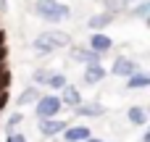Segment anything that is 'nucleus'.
Returning a JSON list of instances; mask_svg holds the SVG:
<instances>
[{"instance_id": "nucleus-18", "label": "nucleus", "mask_w": 150, "mask_h": 142, "mask_svg": "<svg viewBox=\"0 0 150 142\" xmlns=\"http://www.w3.org/2000/svg\"><path fill=\"white\" fill-rule=\"evenodd\" d=\"M50 74H53V69H37L34 74H32V82L37 84V87H47V79H50Z\"/></svg>"}, {"instance_id": "nucleus-1", "label": "nucleus", "mask_w": 150, "mask_h": 142, "mask_svg": "<svg viewBox=\"0 0 150 142\" xmlns=\"http://www.w3.org/2000/svg\"><path fill=\"white\" fill-rule=\"evenodd\" d=\"M69 45H71V37H69L66 32L53 29V32L37 34L34 42H32V50L37 53V58H45V55H50V53H55V50H61V47H69Z\"/></svg>"}, {"instance_id": "nucleus-10", "label": "nucleus", "mask_w": 150, "mask_h": 142, "mask_svg": "<svg viewBox=\"0 0 150 142\" xmlns=\"http://www.w3.org/2000/svg\"><path fill=\"white\" fill-rule=\"evenodd\" d=\"M90 134H92V132H90V126H84V124H69V126L61 132L63 142H84Z\"/></svg>"}, {"instance_id": "nucleus-2", "label": "nucleus", "mask_w": 150, "mask_h": 142, "mask_svg": "<svg viewBox=\"0 0 150 142\" xmlns=\"http://www.w3.org/2000/svg\"><path fill=\"white\" fill-rule=\"evenodd\" d=\"M34 13L47 24H61L71 16V8L61 0H34Z\"/></svg>"}, {"instance_id": "nucleus-25", "label": "nucleus", "mask_w": 150, "mask_h": 142, "mask_svg": "<svg viewBox=\"0 0 150 142\" xmlns=\"http://www.w3.org/2000/svg\"><path fill=\"white\" fill-rule=\"evenodd\" d=\"M84 142H108V140H100V137H92V134H90V137H87Z\"/></svg>"}, {"instance_id": "nucleus-23", "label": "nucleus", "mask_w": 150, "mask_h": 142, "mask_svg": "<svg viewBox=\"0 0 150 142\" xmlns=\"http://www.w3.org/2000/svg\"><path fill=\"white\" fill-rule=\"evenodd\" d=\"M8 103H11V95H8V90H0V116H3V111L8 108Z\"/></svg>"}, {"instance_id": "nucleus-11", "label": "nucleus", "mask_w": 150, "mask_h": 142, "mask_svg": "<svg viewBox=\"0 0 150 142\" xmlns=\"http://www.w3.org/2000/svg\"><path fill=\"white\" fill-rule=\"evenodd\" d=\"M58 92H61L58 97H61V103H63L66 108H74V105H79V103L84 100V97H82V92H79V87H74V84H69V82H66Z\"/></svg>"}, {"instance_id": "nucleus-21", "label": "nucleus", "mask_w": 150, "mask_h": 142, "mask_svg": "<svg viewBox=\"0 0 150 142\" xmlns=\"http://www.w3.org/2000/svg\"><path fill=\"white\" fill-rule=\"evenodd\" d=\"M11 82H13V74H11V69L3 63V66H0V90H11Z\"/></svg>"}, {"instance_id": "nucleus-20", "label": "nucleus", "mask_w": 150, "mask_h": 142, "mask_svg": "<svg viewBox=\"0 0 150 142\" xmlns=\"http://www.w3.org/2000/svg\"><path fill=\"white\" fill-rule=\"evenodd\" d=\"M103 5H105V11H108V13H113V16H116V13L127 11V5H129V3H127V0H103Z\"/></svg>"}, {"instance_id": "nucleus-3", "label": "nucleus", "mask_w": 150, "mask_h": 142, "mask_svg": "<svg viewBox=\"0 0 150 142\" xmlns=\"http://www.w3.org/2000/svg\"><path fill=\"white\" fill-rule=\"evenodd\" d=\"M63 111V103L55 92H45L34 100V116L37 119H50V116H61Z\"/></svg>"}, {"instance_id": "nucleus-15", "label": "nucleus", "mask_w": 150, "mask_h": 142, "mask_svg": "<svg viewBox=\"0 0 150 142\" xmlns=\"http://www.w3.org/2000/svg\"><path fill=\"white\" fill-rule=\"evenodd\" d=\"M40 95H42V92H40V87H37V84H32V87L21 90V95H18V100H16V103H18L21 108H26V105H34V100H37Z\"/></svg>"}, {"instance_id": "nucleus-14", "label": "nucleus", "mask_w": 150, "mask_h": 142, "mask_svg": "<svg viewBox=\"0 0 150 142\" xmlns=\"http://www.w3.org/2000/svg\"><path fill=\"white\" fill-rule=\"evenodd\" d=\"M113 21V13H108V11H100V13H95V16H90V21H87V26L92 29V32H100V29H105L108 24Z\"/></svg>"}, {"instance_id": "nucleus-8", "label": "nucleus", "mask_w": 150, "mask_h": 142, "mask_svg": "<svg viewBox=\"0 0 150 142\" xmlns=\"http://www.w3.org/2000/svg\"><path fill=\"white\" fill-rule=\"evenodd\" d=\"M69 55H71L74 63H98V61H103L100 53H95V50H90V47H82V45H71Z\"/></svg>"}, {"instance_id": "nucleus-7", "label": "nucleus", "mask_w": 150, "mask_h": 142, "mask_svg": "<svg viewBox=\"0 0 150 142\" xmlns=\"http://www.w3.org/2000/svg\"><path fill=\"white\" fill-rule=\"evenodd\" d=\"M137 69H140V66H137V61H134L132 55H116V58H113V66H111V74L124 79V76H129V74L137 71Z\"/></svg>"}, {"instance_id": "nucleus-5", "label": "nucleus", "mask_w": 150, "mask_h": 142, "mask_svg": "<svg viewBox=\"0 0 150 142\" xmlns=\"http://www.w3.org/2000/svg\"><path fill=\"white\" fill-rule=\"evenodd\" d=\"M74 116H79V119H100V116H105V105L103 103H98V100H82L79 105H74Z\"/></svg>"}, {"instance_id": "nucleus-13", "label": "nucleus", "mask_w": 150, "mask_h": 142, "mask_svg": "<svg viewBox=\"0 0 150 142\" xmlns=\"http://www.w3.org/2000/svg\"><path fill=\"white\" fill-rule=\"evenodd\" d=\"M124 79H127V90H148V87H150V74H148V71H142V69L132 71V74L124 76Z\"/></svg>"}, {"instance_id": "nucleus-24", "label": "nucleus", "mask_w": 150, "mask_h": 142, "mask_svg": "<svg viewBox=\"0 0 150 142\" xmlns=\"http://www.w3.org/2000/svg\"><path fill=\"white\" fill-rule=\"evenodd\" d=\"M140 142H150V129L148 126H142V137H140Z\"/></svg>"}, {"instance_id": "nucleus-19", "label": "nucleus", "mask_w": 150, "mask_h": 142, "mask_svg": "<svg viewBox=\"0 0 150 142\" xmlns=\"http://www.w3.org/2000/svg\"><path fill=\"white\" fill-rule=\"evenodd\" d=\"M21 124H24V113H21V111L11 113V116H8V121H5V134H8V132H13V129H18Z\"/></svg>"}, {"instance_id": "nucleus-26", "label": "nucleus", "mask_w": 150, "mask_h": 142, "mask_svg": "<svg viewBox=\"0 0 150 142\" xmlns=\"http://www.w3.org/2000/svg\"><path fill=\"white\" fill-rule=\"evenodd\" d=\"M5 8H8V0H0V13H5Z\"/></svg>"}, {"instance_id": "nucleus-27", "label": "nucleus", "mask_w": 150, "mask_h": 142, "mask_svg": "<svg viewBox=\"0 0 150 142\" xmlns=\"http://www.w3.org/2000/svg\"><path fill=\"white\" fill-rule=\"evenodd\" d=\"M127 3H137V0H127Z\"/></svg>"}, {"instance_id": "nucleus-9", "label": "nucleus", "mask_w": 150, "mask_h": 142, "mask_svg": "<svg viewBox=\"0 0 150 142\" xmlns=\"http://www.w3.org/2000/svg\"><path fill=\"white\" fill-rule=\"evenodd\" d=\"M108 76V71H105V66L98 61V63H84V74H82V79H84V84H100L103 79Z\"/></svg>"}, {"instance_id": "nucleus-22", "label": "nucleus", "mask_w": 150, "mask_h": 142, "mask_svg": "<svg viewBox=\"0 0 150 142\" xmlns=\"http://www.w3.org/2000/svg\"><path fill=\"white\" fill-rule=\"evenodd\" d=\"M5 142H29V140H26V134H24V132L13 129V132H8V134H5Z\"/></svg>"}, {"instance_id": "nucleus-12", "label": "nucleus", "mask_w": 150, "mask_h": 142, "mask_svg": "<svg viewBox=\"0 0 150 142\" xmlns=\"http://www.w3.org/2000/svg\"><path fill=\"white\" fill-rule=\"evenodd\" d=\"M127 121L132 126H148L150 116H148V108L145 105H129L127 108Z\"/></svg>"}, {"instance_id": "nucleus-17", "label": "nucleus", "mask_w": 150, "mask_h": 142, "mask_svg": "<svg viewBox=\"0 0 150 142\" xmlns=\"http://www.w3.org/2000/svg\"><path fill=\"white\" fill-rule=\"evenodd\" d=\"M66 82H69V79H66V74H63V71H53V74H50V79H47V87L58 92Z\"/></svg>"}, {"instance_id": "nucleus-16", "label": "nucleus", "mask_w": 150, "mask_h": 142, "mask_svg": "<svg viewBox=\"0 0 150 142\" xmlns=\"http://www.w3.org/2000/svg\"><path fill=\"white\" fill-rule=\"evenodd\" d=\"M129 5H132V16L148 21V16H150V0H137V3H129Z\"/></svg>"}, {"instance_id": "nucleus-6", "label": "nucleus", "mask_w": 150, "mask_h": 142, "mask_svg": "<svg viewBox=\"0 0 150 142\" xmlns=\"http://www.w3.org/2000/svg\"><path fill=\"white\" fill-rule=\"evenodd\" d=\"M87 45H90V50H95V53H100V55H108L111 50H113V40L100 29V32H92L90 37H87Z\"/></svg>"}, {"instance_id": "nucleus-4", "label": "nucleus", "mask_w": 150, "mask_h": 142, "mask_svg": "<svg viewBox=\"0 0 150 142\" xmlns=\"http://www.w3.org/2000/svg\"><path fill=\"white\" fill-rule=\"evenodd\" d=\"M66 126H69V121H66V119H61V116L37 119V132H40L42 137H55V134H61Z\"/></svg>"}]
</instances>
